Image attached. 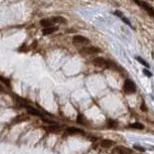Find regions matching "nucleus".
<instances>
[{
	"label": "nucleus",
	"mask_w": 154,
	"mask_h": 154,
	"mask_svg": "<svg viewBox=\"0 0 154 154\" xmlns=\"http://www.w3.org/2000/svg\"><path fill=\"white\" fill-rule=\"evenodd\" d=\"M123 89H124V92L126 94H133V93L136 92V86L130 80H126L125 81V83L123 85Z\"/></svg>",
	"instance_id": "nucleus-1"
},
{
	"label": "nucleus",
	"mask_w": 154,
	"mask_h": 154,
	"mask_svg": "<svg viewBox=\"0 0 154 154\" xmlns=\"http://www.w3.org/2000/svg\"><path fill=\"white\" fill-rule=\"evenodd\" d=\"M80 52L83 54V55H92V54H96V53H99L101 52V50L96 48V47H88V48H85V49H82Z\"/></svg>",
	"instance_id": "nucleus-2"
},
{
	"label": "nucleus",
	"mask_w": 154,
	"mask_h": 154,
	"mask_svg": "<svg viewBox=\"0 0 154 154\" xmlns=\"http://www.w3.org/2000/svg\"><path fill=\"white\" fill-rule=\"evenodd\" d=\"M92 63L94 66H96L98 68H108L109 60H107L103 57H95V58H93Z\"/></svg>",
	"instance_id": "nucleus-3"
},
{
	"label": "nucleus",
	"mask_w": 154,
	"mask_h": 154,
	"mask_svg": "<svg viewBox=\"0 0 154 154\" xmlns=\"http://www.w3.org/2000/svg\"><path fill=\"white\" fill-rule=\"evenodd\" d=\"M24 108L26 109V111H27V113H28V114H30V115H32V116L40 117L41 119H42V118H44V116L41 114V112H40V111H38L37 109H35V108L31 107V106H28V105H25V106H24Z\"/></svg>",
	"instance_id": "nucleus-4"
},
{
	"label": "nucleus",
	"mask_w": 154,
	"mask_h": 154,
	"mask_svg": "<svg viewBox=\"0 0 154 154\" xmlns=\"http://www.w3.org/2000/svg\"><path fill=\"white\" fill-rule=\"evenodd\" d=\"M73 42L75 44H86V43H89L90 40L83 35H75L73 37Z\"/></svg>",
	"instance_id": "nucleus-5"
},
{
	"label": "nucleus",
	"mask_w": 154,
	"mask_h": 154,
	"mask_svg": "<svg viewBox=\"0 0 154 154\" xmlns=\"http://www.w3.org/2000/svg\"><path fill=\"white\" fill-rule=\"evenodd\" d=\"M114 151H115V153H117V154H132L133 153L132 149L127 148V147H124V146H117V147H115Z\"/></svg>",
	"instance_id": "nucleus-6"
},
{
	"label": "nucleus",
	"mask_w": 154,
	"mask_h": 154,
	"mask_svg": "<svg viewBox=\"0 0 154 154\" xmlns=\"http://www.w3.org/2000/svg\"><path fill=\"white\" fill-rule=\"evenodd\" d=\"M139 5H140L143 9H145V10L149 13L150 16L154 17V9L153 8H151V6H149V5H148L147 3H145V2H139Z\"/></svg>",
	"instance_id": "nucleus-7"
},
{
	"label": "nucleus",
	"mask_w": 154,
	"mask_h": 154,
	"mask_svg": "<svg viewBox=\"0 0 154 154\" xmlns=\"http://www.w3.org/2000/svg\"><path fill=\"white\" fill-rule=\"evenodd\" d=\"M68 135H75V134H79V133H84L83 130L80 128H76V127H69L66 130Z\"/></svg>",
	"instance_id": "nucleus-8"
},
{
	"label": "nucleus",
	"mask_w": 154,
	"mask_h": 154,
	"mask_svg": "<svg viewBox=\"0 0 154 154\" xmlns=\"http://www.w3.org/2000/svg\"><path fill=\"white\" fill-rule=\"evenodd\" d=\"M51 20L53 23H65L66 24L68 22V20L63 16H54V17L51 18Z\"/></svg>",
	"instance_id": "nucleus-9"
},
{
	"label": "nucleus",
	"mask_w": 154,
	"mask_h": 154,
	"mask_svg": "<svg viewBox=\"0 0 154 154\" xmlns=\"http://www.w3.org/2000/svg\"><path fill=\"white\" fill-rule=\"evenodd\" d=\"M29 120V117L26 116V115H20V116H17L16 118H14L13 120V123H20V122H25V121H28Z\"/></svg>",
	"instance_id": "nucleus-10"
},
{
	"label": "nucleus",
	"mask_w": 154,
	"mask_h": 154,
	"mask_svg": "<svg viewBox=\"0 0 154 154\" xmlns=\"http://www.w3.org/2000/svg\"><path fill=\"white\" fill-rule=\"evenodd\" d=\"M57 30V27L56 26H51V27H47V28H43L42 30V33L44 35H49V34H51L53 32H55Z\"/></svg>",
	"instance_id": "nucleus-11"
},
{
	"label": "nucleus",
	"mask_w": 154,
	"mask_h": 154,
	"mask_svg": "<svg viewBox=\"0 0 154 154\" xmlns=\"http://www.w3.org/2000/svg\"><path fill=\"white\" fill-rule=\"evenodd\" d=\"M113 145H114V142L112 140H109V139H104L101 142V146L103 148H110Z\"/></svg>",
	"instance_id": "nucleus-12"
},
{
	"label": "nucleus",
	"mask_w": 154,
	"mask_h": 154,
	"mask_svg": "<svg viewBox=\"0 0 154 154\" xmlns=\"http://www.w3.org/2000/svg\"><path fill=\"white\" fill-rule=\"evenodd\" d=\"M52 23H53V22L51 21V19H45V18H44V19H41V20H40V24L43 26L44 28H47V27H51Z\"/></svg>",
	"instance_id": "nucleus-13"
},
{
	"label": "nucleus",
	"mask_w": 154,
	"mask_h": 154,
	"mask_svg": "<svg viewBox=\"0 0 154 154\" xmlns=\"http://www.w3.org/2000/svg\"><path fill=\"white\" fill-rule=\"evenodd\" d=\"M107 126H108L109 128L116 129L117 128V126H118V123H117L116 121L112 120V119H109V120L107 121Z\"/></svg>",
	"instance_id": "nucleus-14"
},
{
	"label": "nucleus",
	"mask_w": 154,
	"mask_h": 154,
	"mask_svg": "<svg viewBox=\"0 0 154 154\" xmlns=\"http://www.w3.org/2000/svg\"><path fill=\"white\" fill-rule=\"evenodd\" d=\"M130 127L133 129H137V130H143L144 126L141 124V123H133V124H130Z\"/></svg>",
	"instance_id": "nucleus-15"
},
{
	"label": "nucleus",
	"mask_w": 154,
	"mask_h": 154,
	"mask_svg": "<svg viewBox=\"0 0 154 154\" xmlns=\"http://www.w3.org/2000/svg\"><path fill=\"white\" fill-rule=\"evenodd\" d=\"M48 131H50V132H57L58 130H59V126H57V125H52V126H49L48 128H47Z\"/></svg>",
	"instance_id": "nucleus-16"
},
{
	"label": "nucleus",
	"mask_w": 154,
	"mask_h": 154,
	"mask_svg": "<svg viewBox=\"0 0 154 154\" xmlns=\"http://www.w3.org/2000/svg\"><path fill=\"white\" fill-rule=\"evenodd\" d=\"M0 81H1L2 83H4V84L7 86V88H10V81H9L8 79H6V78L1 77V76H0Z\"/></svg>",
	"instance_id": "nucleus-17"
},
{
	"label": "nucleus",
	"mask_w": 154,
	"mask_h": 154,
	"mask_svg": "<svg viewBox=\"0 0 154 154\" xmlns=\"http://www.w3.org/2000/svg\"><path fill=\"white\" fill-rule=\"evenodd\" d=\"M136 58H137V60H138V61H139V63H140L141 65H143V66H145L146 68H149V65H148V64H147V63H146V61H145V60H144L143 58H141L140 56H137Z\"/></svg>",
	"instance_id": "nucleus-18"
},
{
	"label": "nucleus",
	"mask_w": 154,
	"mask_h": 154,
	"mask_svg": "<svg viewBox=\"0 0 154 154\" xmlns=\"http://www.w3.org/2000/svg\"><path fill=\"white\" fill-rule=\"evenodd\" d=\"M134 149H135V150H138V151H141V152L145 151V149H144L143 147L139 146V145H134Z\"/></svg>",
	"instance_id": "nucleus-19"
},
{
	"label": "nucleus",
	"mask_w": 154,
	"mask_h": 154,
	"mask_svg": "<svg viewBox=\"0 0 154 154\" xmlns=\"http://www.w3.org/2000/svg\"><path fill=\"white\" fill-rule=\"evenodd\" d=\"M140 108H141V110H142V111H144V112H147V111H148L147 106H146V104H145L144 102L141 104V107H140Z\"/></svg>",
	"instance_id": "nucleus-20"
},
{
	"label": "nucleus",
	"mask_w": 154,
	"mask_h": 154,
	"mask_svg": "<svg viewBox=\"0 0 154 154\" xmlns=\"http://www.w3.org/2000/svg\"><path fill=\"white\" fill-rule=\"evenodd\" d=\"M143 73H144V74H145L147 77H152V74H151V73H150L148 70H143Z\"/></svg>",
	"instance_id": "nucleus-21"
},
{
	"label": "nucleus",
	"mask_w": 154,
	"mask_h": 154,
	"mask_svg": "<svg viewBox=\"0 0 154 154\" xmlns=\"http://www.w3.org/2000/svg\"><path fill=\"white\" fill-rule=\"evenodd\" d=\"M78 122L79 123H83V117H82V115H78Z\"/></svg>",
	"instance_id": "nucleus-22"
},
{
	"label": "nucleus",
	"mask_w": 154,
	"mask_h": 154,
	"mask_svg": "<svg viewBox=\"0 0 154 154\" xmlns=\"http://www.w3.org/2000/svg\"><path fill=\"white\" fill-rule=\"evenodd\" d=\"M0 91H2V87H1V85H0Z\"/></svg>",
	"instance_id": "nucleus-23"
}]
</instances>
